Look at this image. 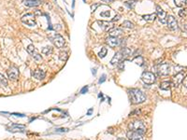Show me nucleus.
<instances>
[{"label": "nucleus", "mask_w": 187, "mask_h": 140, "mask_svg": "<svg viewBox=\"0 0 187 140\" xmlns=\"http://www.w3.org/2000/svg\"><path fill=\"white\" fill-rule=\"evenodd\" d=\"M129 94V98L132 104H141L146 100V96L142 91L139 90V89H132V90L128 91Z\"/></svg>", "instance_id": "nucleus-1"}, {"label": "nucleus", "mask_w": 187, "mask_h": 140, "mask_svg": "<svg viewBox=\"0 0 187 140\" xmlns=\"http://www.w3.org/2000/svg\"><path fill=\"white\" fill-rule=\"evenodd\" d=\"M128 128L130 129V131L139 133L140 135H143V133H146V126L140 120H134V122H130L129 125H128Z\"/></svg>", "instance_id": "nucleus-2"}, {"label": "nucleus", "mask_w": 187, "mask_h": 140, "mask_svg": "<svg viewBox=\"0 0 187 140\" xmlns=\"http://www.w3.org/2000/svg\"><path fill=\"white\" fill-rule=\"evenodd\" d=\"M129 54H130V50L128 48H124L122 50H121L120 52L115 53L114 57L111 61V65H117V63H119L122 59H125Z\"/></svg>", "instance_id": "nucleus-3"}, {"label": "nucleus", "mask_w": 187, "mask_h": 140, "mask_svg": "<svg viewBox=\"0 0 187 140\" xmlns=\"http://www.w3.org/2000/svg\"><path fill=\"white\" fill-rule=\"evenodd\" d=\"M141 79L143 80L144 83L150 85V84H153V83L155 82L156 78H155V75H154L153 73L146 71L142 74V76H141Z\"/></svg>", "instance_id": "nucleus-4"}, {"label": "nucleus", "mask_w": 187, "mask_h": 140, "mask_svg": "<svg viewBox=\"0 0 187 140\" xmlns=\"http://www.w3.org/2000/svg\"><path fill=\"white\" fill-rule=\"evenodd\" d=\"M22 22L28 25V26H35L36 25V16L35 14H32V13H28V14H25L24 16L22 17Z\"/></svg>", "instance_id": "nucleus-5"}, {"label": "nucleus", "mask_w": 187, "mask_h": 140, "mask_svg": "<svg viewBox=\"0 0 187 140\" xmlns=\"http://www.w3.org/2000/svg\"><path fill=\"white\" fill-rule=\"evenodd\" d=\"M169 66L167 65V63H161L156 67V72L159 76H167L169 74L170 70H169Z\"/></svg>", "instance_id": "nucleus-6"}, {"label": "nucleus", "mask_w": 187, "mask_h": 140, "mask_svg": "<svg viewBox=\"0 0 187 140\" xmlns=\"http://www.w3.org/2000/svg\"><path fill=\"white\" fill-rule=\"evenodd\" d=\"M51 41H53V43L54 44V46H56L57 48H62L64 47V45H65V39L60 36V35H55L53 39H51Z\"/></svg>", "instance_id": "nucleus-7"}, {"label": "nucleus", "mask_w": 187, "mask_h": 140, "mask_svg": "<svg viewBox=\"0 0 187 140\" xmlns=\"http://www.w3.org/2000/svg\"><path fill=\"white\" fill-rule=\"evenodd\" d=\"M183 78H184V72H180V73L176 74L172 79V82H171L172 85L174 87H178L183 82Z\"/></svg>", "instance_id": "nucleus-8"}, {"label": "nucleus", "mask_w": 187, "mask_h": 140, "mask_svg": "<svg viewBox=\"0 0 187 140\" xmlns=\"http://www.w3.org/2000/svg\"><path fill=\"white\" fill-rule=\"evenodd\" d=\"M166 24H167V27L170 30H176L178 28V22L173 16L166 17Z\"/></svg>", "instance_id": "nucleus-9"}, {"label": "nucleus", "mask_w": 187, "mask_h": 140, "mask_svg": "<svg viewBox=\"0 0 187 140\" xmlns=\"http://www.w3.org/2000/svg\"><path fill=\"white\" fill-rule=\"evenodd\" d=\"M7 74H8L9 79L11 80H16L19 78V70L14 66L10 67L9 70L7 71Z\"/></svg>", "instance_id": "nucleus-10"}, {"label": "nucleus", "mask_w": 187, "mask_h": 140, "mask_svg": "<svg viewBox=\"0 0 187 140\" xmlns=\"http://www.w3.org/2000/svg\"><path fill=\"white\" fill-rule=\"evenodd\" d=\"M106 43L111 48H115L119 46L121 44V40L118 39V37H114V36H109L106 39Z\"/></svg>", "instance_id": "nucleus-11"}, {"label": "nucleus", "mask_w": 187, "mask_h": 140, "mask_svg": "<svg viewBox=\"0 0 187 140\" xmlns=\"http://www.w3.org/2000/svg\"><path fill=\"white\" fill-rule=\"evenodd\" d=\"M156 15L159 19V21L162 23H166V13L161 9L159 6H156Z\"/></svg>", "instance_id": "nucleus-12"}, {"label": "nucleus", "mask_w": 187, "mask_h": 140, "mask_svg": "<svg viewBox=\"0 0 187 140\" xmlns=\"http://www.w3.org/2000/svg\"><path fill=\"white\" fill-rule=\"evenodd\" d=\"M127 138L128 140H144L142 135L133 131H129L127 133Z\"/></svg>", "instance_id": "nucleus-13"}, {"label": "nucleus", "mask_w": 187, "mask_h": 140, "mask_svg": "<svg viewBox=\"0 0 187 140\" xmlns=\"http://www.w3.org/2000/svg\"><path fill=\"white\" fill-rule=\"evenodd\" d=\"M98 23L99 26L104 30V31H109L113 28V24L111 22H106V21H98Z\"/></svg>", "instance_id": "nucleus-14"}, {"label": "nucleus", "mask_w": 187, "mask_h": 140, "mask_svg": "<svg viewBox=\"0 0 187 140\" xmlns=\"http://www.w3.org/2000/svg\"><path fill=\"white\" fill-rule=\"evenodd\" d=\"M42 2V0H23V4L26 6V7H37L40 6Z\"/></svg>", "instance_id": "nucleus-15"}, {"label": "nucleus", "mask_w": 187, "mask_h": 140, "mask_svg": "<svg viewBox=\"0 0 187 140\" xmlns=\"http://www.w3.org/2000/svg\"><path fill=\"white\" fill-rule=\"evenodd\" d=\"M32 75H33V77L37 79H43L45 78V76H46V73H45L43 70L41 69H36L35 71L32 73Z\"/></svg>", "instance_id": "nucleus-16"}, {"label": "nucleus", "mask_w": 187, "mask_h": 140, "mask_svg": "<svg viewBox=\"0 0 187 140\" xmlns=\"http://www.w3.org/2000/svg\"><path fill=\"white\" fill-rule=\"evenodd\" d=\"M109 36H114V37H118L120 36L122 34V30L120 29V28H112L109 31Z\"/></svg>", "instance_id": "nucleus-17"}, {"label": "nucleus", "mask_w": 187, "mask_h": 140, "mask_svg": "<svg viewBox=\"0 0 187 140\" xmlns=\"http://www.w3.org/2000/svg\"><path fill=\"white\" fill-rule=\"evenodd\" d=\"M156 17H157L156 13L146 14V15H143V16H142L143 20H145V21H147V22H153V21L156 19Z\"/></svg>", "instance_id": "nucleus-18"}, {"label": "nucleus", "mask_w": 187, "mask_h": 140, "mask_svg": "<svg viewBox=\"0 0 187 140\" xmlns=\"http://www.w3.org/2000/svg\"><path fill=\"white\" fill-rule=\"evenodd\" d=\"M172 83H171V81H164L162 82V83L160 84V89L161 90H164V91H166V90H169V89L171 87Z\"/></svg>", "instance_id": "nucleus-19"}, {"label": "nucleus", "mask_w": 187, "mask_h": 140, "mask_svg": "<svg viewBox=\"0 0 187 140\" xmlns=\"http://www.w3.org/2000/svg\"><path fill=\"white\" fill-rule=\"evenodd\" d=\"M26 50H27V52H28L30 55H32V57H33L35 54H37V49L35 48V46H34V45H32V44L27 47Z\"/></svg>", "instance_id": "nucleus-20"}, {"label": "nucleus", "mask_w": 187, "mask_h": 140, "mask_svg": "<svg viewBox=\"0 0 187 140\" xmlns=\"http://www.w3.org/2000/svg\"><path fill=\"white\" fill-rule=\"evenodd\" d=\"M186 2L187 0H174V4H175L176 7H179V8H182L183 6H185Z\"/></svg>", "instance_id": "nucleus-21"}, {"label": "nucleus", "mask_w": 187, "mask_h": 140, "mask_svg": "<svg viewBox=\"0 0 187 140\" xmlns=\"http://www.w3.org/2000/svg\"><path fill=\"white\" fill-rule=\"evenodd\" d=\"M122 26L125 28H128V29H132L134 28V23H131L130 21H125L124 23H122Z\"/></svg>", "instance_id": "nucleus-22"}, {"label": "nucleus", "mask_w": 187, "mask_h": 140, "mask_svg": "<svg viewBox=\"0 0 187 140\" xmlns=\"http://www.w3.org/2000/svg\"><path fill=\"white\" fill-rule=\"evenodd\" d=\"M41 52L43 54H45V55H50V54L53 53V48L50 47V46L49 47H45V48L42 49Z\"/></svg>", "instance_id": "nucleus-23"}, {"label": "nucleus", "mask_w": 187, "mask_h": 140, "mask_svg": "<svg viewBox=\"0 0 187 140\" xmlns=\"http://www.w3.org/2000/svg\"><path fill=\"white\" fill-rule=\"evenodd\" d=\"M0 85L4 86V87L8 86V80L4 77V75H2L1 73H0Z\"/></svg>", "instance_id": "nucleus-24"}, {"label": "nucleus", "mask_w": 187, "mask_h": 140, "mask_svg": "<svg viewBox=\"0 0 187 140\" xmlns=\"http://www.w3.org/2000/svg\"><path fill=\"white\" fill-rule=\"evenodd\" d=\"M136 3H137L136 0H129V1L125 2V6H127V7L129 8V9H133L135 7V5H136Z\"/></svg>", "instance_id": "nucleus-25"}, {"label": "nucleus", "mask_w": 187, "mask_h": 140, "mask_svg": "<svg viewBox=\"0 0 187 140\" xmlns=\"http://www.w3.org/2000/svg\"><path fill=\"white\" fill-rule=\"evenodd\" d=\"M107 52H108V50L106 48H102L101 50L99 52V53H98V56L100 57V58H104V57L107 55Z\"/></svg>", "instance_id": "nucleus-26"}, {"label": "nucleus", "mask_w": 187, "mask_h": 140, "mask_svg": "<svg viewBox=\"0 0 187 140\" xmlns=\"http://www.w3.org/2000/svg\"><path fill=\"white\" fill-rule=\"evenodd\" d=\"M100 16L104 17V18H109V16H111V11H109V10L103 11V12H101V13H100Z\"/></svg>", "instance_id": "nucleus-27"}, {"label": "nucleus", "mask_w": 187, "mask_h": 140, "mask_svg": "<svg viewBox=\"0 0 187 140\" xmlns=\"http://www.w3.org/2000/svg\"><path fill=\"white\" fill-rule=\"evenodd\" d=\"M179 15H180V17H183V18L186 17V16H187V9H180V12H179Z\"/></svg>", "instance_id": "nucleus-28"}, {"label": "nucleus", "mask_w": 187, "mask_h": 140, "mask_svg": "<svg viewBox=\"0 0 187 140\" xmlns=\"http://www.w3.org/2000/svg\"><path fill=\"white\" fill-rule=\"evenodd\" d=\"M59 58H60L62 61H64V60H67V53L66 52H60V56H59Z\"/></svg>", "instance_id": "nucleus-29"}, {"label": "nucleus", "mask_w": 187, "mask_h": 140, "mask_svg": "<svg viewBox=\"0 0 187 140\" xmlns=\"http://www.w3.org/2000/svg\"><path fill=\"white\" fill-rule=\"evenodd\" d=\"M183 86L187 89V76H186V77L183 79Z\"/></svg>", "instance_id": "nucleus-30"}, {"label": "nucleus", "mask_w": 187, "mask_h": 140, "mask_svg": "<svg viewBox=\"0 0 187 140\" xmlns=\"http://www.w3.org/2000/svg\"><path fill=\"white\" fill-rule=\"evenodd\" d=\"M98 7V4H95V5H93V6H91V9L93 10V11H95V9H96V8Z\"/></svg>", "instance_id": "nucleus-31"}, {"label": "nucleus", "mask_w": 187, "mask_h": 140, "mask_svg": "<svg viewBox=\"0 0 187 140\" xmlns=\"http://www.w3.org/2000/svg\"><path fill=\"white\" fill-rule=\"evenodd\" d=\"M120 20V15H115V17L112 19V21L115 22V21H119Z\"/></svg>", "instance_id": "nucleus-32"}, {"label": "nucleus", "mask_w": 187, "mask_h": 140, "mask_svg": "<svg viewBox=\"0 0 187 140\" xmlns=\"http://www.w3.org/2000/svg\"><path fill=\"white\" fill-rule=\"evenodd\" d=\"M105 79H106V76H105V75H103L102 79H99V83H101V82H103Z\"/></svg>", "instance_id": "nucleus-33"}, {"label": "nucleus", "mask_w": 187, "mask_h": 140, "mask_svg": "<svg viewBox=\"0 0 187 140\" xmlns=\"http://www.w3.org/2000/svg\"><path fill=\"white\" fill-rule=\"evenodd\" d=\"M101 1H103V2H105V3H109V2H111V1H113V0H101Z\"/></svg>", "instance_id": "nucleus-34"}, {"label": "nucleus", "mask_w": 187, "mask_h": 140, "mask_svg": "<svg viewBox=\"0 0 187 140\" xmlns=\"http://www.w3.org/2000/svg\"><path fill=\"white\" fill-rule=\"evenodd\" d=\"M87 92V87H84V88H83L82 89V91H81V93H84V92Z\"/></svg>", "instance_id": "nucleus-35"}]
</instances>
